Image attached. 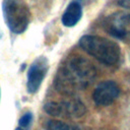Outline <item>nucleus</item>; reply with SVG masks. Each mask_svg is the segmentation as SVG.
<instances>
[{
	"instance_id": "11",
	"label": "nucleus",
	"mask_w": 130,
	"mask_h": 130,
	"mask_svg": "<svg viewBox=\"0 0 130 130\" xmlns=\"http://www.w3.org/2000/svg\"><path fill=\"white\" fill-rule=\"evenodd\" d=\"M117 4L120 7L130 9V0H117Z\"/></svg>"
},
{
	"instance_id": "3",
	"label": "nucleus",
	"mask_w": 130,
	"mask_h": 130,
	"mask_svg": "<svg viewBox=\"0 0 130 130\" xmlns=\"http://www.w3.org/2000/svg\"><path fill=\"white\" fill-rule=\"evenodd\" d=\"M2 13L11 32L20 35L25 31L30 20V10L24 0H3Z\"/></svg>"
},
{
	"instance_id": "10",
	"label": "nucleus",
	"mask_w": 130,
	"mask_h": 130,
	"mask_svg": "<svg viewBox=\"0 0 130 130\" xmlns=\"http://www.w3.org/2000/svg\"><path fill=\"white\" fill-rule=\"evenodd\" d=\"M31 120H32V115H31V113H25V114H24V115L19 119L18 124H19V126H20V127L26 128V127L30 124Z\"/></svg>"
},
{
	"instance_id": "13",
	"label": "nucleus",
	"mask_w": 130,
	"mask_h": 130,
	"mask_svg": "<svg viewBox=\"0 0 130 130\" xmlns=\"http://www.w3.org/2000/svg\"><path fill=\"white\" fill-rule=\"evenodd\" d=\"M0 94H1V92H0Z\"/></svg>"
},
{
	"instance_id": "1",
	"label": "nucleus",
	"mask_w": 130,
	"mask_h": 130,
	"mask_svg": "<svg viewBox=\"0 0 130 130\" xmlns=\"http://www.w3.org/2000/svg\"><path fill=\"white\" fill-rule=\"evenodd\" d=\"M95 77V68L86 59L76 57L69 60L57 73L55 87L57 90L73 94L84 89Z\"/></svg>"
},
{
	"instance_id": "2",
	"label": "nucleus",
	"mask_w": 130,
	"mask_h": 130,
	"mask_svg": "<svg viewBox=\"0 0 130 130\" xmlns=\"http://www.w3.org/2000/svg\"><path fill=\"white\" fill-rule=\"evenodd\" d=\"M79 47L86 54L105 65H115L121 58L119 45L101 36L85 35L81 37Z\"/></svg>"
},
{
	"instance_id": "5",
	"label": "nucleus",
	"mask_w": 130,
	"mask_h": 130,
	"mask_svg": "<svg viewBox=\"0 0 130 130\" xmlns=\"http://www.w3.org/2000/svg\"><path fill=\"white\" fill-rule=\"evenodd\" d=\"M120 94V87L113 80H105L100 82L93 92L92 100L98 106L107 107L113 104Z\"/></svg>"
},
{
	"instance_id": "6",
	"label": "nucleus",
	"mask_w": 130,
	"mask_h": 130,
	"mask_svg": "<svg viewBox=\"0 0 130 130\" xmlns=\"http://www.w3.org/2000/svg\"><path fill=\"white\" fill-rule=\"evenodd\" d=\"M48 68H49L48 60L45 57H39L31 63L27 71V80H26V88L29 93H35L39 90L47 74Z\"/></svg>"
},
{
	"instance_id": "8",
	"label": "nucleus",
	"mask_w": 130,
	"mask_h": 130,
	"mask_svg": "<svg viewBox=\"0 0 130 130\" xmlns=\"http://www.w3.org/2000/svg\"><path fill=\"white\" fill-rule=\"evenodd\" d=\"M81 15H82L81 5L77 1H72L64 11L61 20L63 25L71 27V26H74L80 20Z\"/></svg>"
},
{
	"instance_id": "7",
	"label": "nucleus",
	"mask_w": 130,
	"mask_h": 130,
	"mask_svg": "<svg viewBox=\"0 0 130 130\" xmlns=\"http://www.w3.org/2000/svg\"><path fill=\"white\" fill-rule=\"evenodd\" d=\"M130 25V14L116 13L109 16L105 22L107 31L120 40L126 39L128 36V26Z\"/></svg>"
},
{
	"instance_id": "12",
	"label": "nucleus",
	"mask_w": 130,
	"mask_h": 130,
	"mask_svg": "<svg viewBox=\"0 0 130 130\" xmlns=\"http://www.w3.org/2000/svg\"><path fill=\"white\" fill-rule=\"evenodd\" d=\"M15 130H27V129H26V128H23V127H20V126H19V127H17Z\"/></svg>"
},
{
	"instance_id": "4",
	"label": "nucleus",
	"mask_w": 130,
	"mask_h": 130,
	"mask_svg": "<svg viewBox=\"0 0 130 130\" xmlns=\"http://www.w3.org/2000/svg\"><path fill=\"white\" fill-rule=\"evenodd\" d=\"M47 114L56 118L77 119L82 117L85 112V106L78 100L62 101V102H49L44 106Z\"/></svg>"
},
{
	"instance_id": "9",
	"label": "nucleus",
	"mask_w": 130,
	"mask_h": 130,
	"mask_svg": "<svg viewBox=\"0 0 130 130\" xmlns=\"http://www.w3.org/2000/svg\"><path fill=\"white\" fill-rule=\"evenodd\" d=\"M45 130H73V127L65 122L57 120H48L44 123Z\"/></svg>"
}]
</instances>
